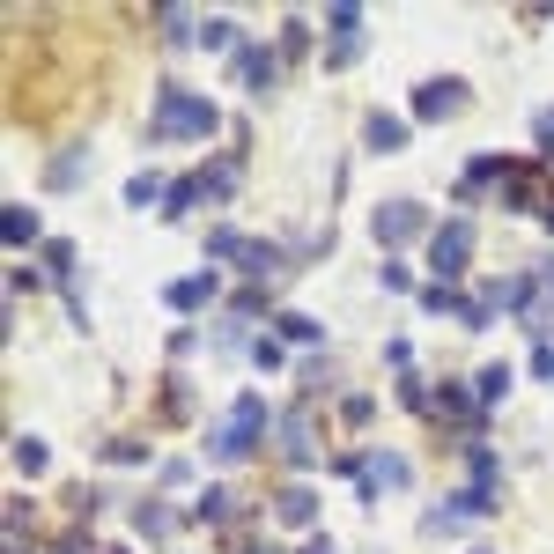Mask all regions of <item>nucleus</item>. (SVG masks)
Masks as SVG:
<instances>
[{"instance_id":"obj_1","label":"nucleus","mask_w":554,"mask_h":554,"mask_svg":"<svg viewBox=\"0 0 554 554\" xmlns=\"http://www.w3.org/2000/svg\"><path fill=\"white\" fill-rule=\"evenodd\" d=\"M422 111L436 119V111H458V82H429V97H422Z\"/></svg>"},{"instance_id":"obj_2","label":"nucleus","mask_w":554,"mask_h":554,"mask_svg":"<svg viewBox=\"0 0 554 554\" xmlns=\"http://www.w3.org/2000/svg\"><path fill=\"white\" fill-rule=\"evenodd\" d=\"M370 141H377V148H399V141H407V126H399V119H377Z\"/></svg>"}]
</instances>
